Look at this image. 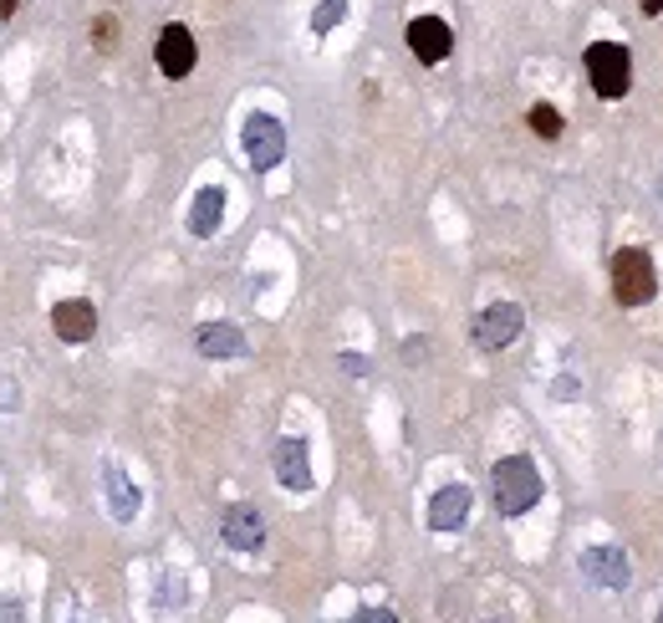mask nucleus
Returning a JSON list of instances; mask_svg holds the SVG:
<instances>
[{"label": "nucleus", "mask_w": 663, "mask_h": 623, "mask_svg": "<svg viewBox=\"0 0 663 623\" xmlns=\"http://www.w3.org/2000/svg\"><path fill=\"white\" fill-rule=\"evenodd\" d=\"M485 623H511V619H485Z\"/></svg>", "instance_id": "b1692460"}, {"label": "nucleus", "mask_w": 663, "mask_h": 623, "mask_svg": "<svg viewBox=\"0 0 663 623\" xmlns=\"http://www.w3.org/2000/svg\"><path fill=\"white\" fill-rule=\"evenodd\" d=\"M51 333L62 337V342H87V337L98 333V312L92 302H62L51 312Z\"/></svg>", "instance_id": "f8f14e48"}, {"label": "nucleus", "mask_w": 663, "mask_h": 623, "mask_svg": "<svg viewBox=\"0 0 663 623\" xmlns=\"http://www.w3.org/2000/svg\"><path fill=\"white\" fill-rule=\"evenodd\" d=\"M0 623H26V613H21L16 603H5V608H0Z\"/></svg>", "instance_id": "412c9836"}, {"label": "nucleus", "mask_w": 663, "mask_h": 623, "mask_svg": "<svg viewBox=\"0 0 663 623\" xmlns=\"http://www.w3.org/2000/svg\"><path fill=\"white\" fill-rule=\"evenodd\" d=\"M409 51H414L424 67H439L449 51H454V32L439 16H414L409 21Z\"/></svg>", "instance_id": "423d86ee"}, {"label": "nucleus", "mask_w": 663, "mask_h": 623, "mask_svg": "<svg viewBox=\"0 0 663 623\" xmlns=\"http://www.w3.org/2000/svg\"><path fill=\"white\" fill-rule=\"evenodd\" d=\"M153 51H159V72L164 77H189L199 62V47H195V36H189V26H164Z\"/></svg>", "instance_id": "0eeeda50"}, {"label": "nucleus", "mask_w": 663, "mask_h": 623, "mask_svg": "<svg viewBox=\"0 0 663 623\" xmlns=\"http://www.w3.org/2000/svg\"><path fill=\"white\" fill-rule=\"evenodd\" d=\"M581 67H587V83H592L597 98H623L633 87V57L617 41H592L587 57H581Z\"/></svg>", "instance_id": "f03ea898"}, {"label": "nucleus", "mask_w": 663, "mask_h": 623, "mask_svg": "<svg viewBox=\"0 0 663 623\" xmlns=\"http://www.w3.org/2000/svg\"><path fill=\"white\" fill-rule=\"evenodd\" d=\"M342 16H348V0H322V5H316V16H312V32H316V36H327Z\"/></svg>", "instance_id": "f3484780"}, {"label": "nucleus", "mask_w": 663, "mask_h": 623, "mask_svg": "<svg viewBox=\"0 0 663 623\" xmlns=\"http://www.w3.org/2000/svg\"><path fill=\"white\" fill-rule=\"evenodd\" d=\"M199 353L204 358H240L246 353V333L235 322H204L199 327Z\"/></svg>", "instance_id": "ddd939ff"}, {"label": "nucleus", "mask_w": 663, "mask_h": 623, "mask_svg": "<svg viewBox=\"0 0 663 623\" xmlns=\"http://www.w3.org/2000/svg\"><path fill=\"white\" fill-rule=\"evenodd\" d=\"M92 36H98V47H113V36H117V21H92Z\"/></svg>", "instance_id": "a211bd4d"}, {"label": "nucleus", "mask_w": 663, "mask_h": 623, "mask_svg": "<svg viewBox=\"0 0 663 623\" xmlns=\"http://www.w3.org/2000/svg\"><path fill=\"white\" fill-rule=\"evenodd\" d=\"M653 291H659L653 256L638 251V246H623V251L613 256V297L623 307H643V302H653Z\"/></svg>", "instance_id": "7ed1b4c3"}, {"label": "nucleus", "mask_w": 663, "mask_h": 623, "mask_svg": "<svg viewBox=\"0 0 663 623\" xmlns=\"http://www.w3.org/2000/svg\"><path fill=\"white\" fill-rule=\"evenodd\" d=\"M220 537H225V547H235V552H255L265 541L261 511H255V506H230L225 522H220Z\"/></svg>", "instance_id": "9d476101"}, {"label": "nucleus", "mask_w": 663, "mask_h": 623, "mask_svg": "<svg viewBox=\"0 0 663 623\" xmlns=\"http://www.w3.org/2000/svg\"><path fill=\"white\" fill-rule=\"evenodd\" d=\"M530 128H536L541 138H556L562 134V113H556L551 102H536V108H530Z\"/></svg>", "instance_id": "dca6fc26"}, {"label": "nucleus", "mask_w": 663, "mask_h": 623, "mask_svg": "<svg viewBox=\"0 0 663 623\" xmlns=\"http://www.w3.org/2000/svg\"><path fill=\"white\" fill-rule=\"evenodd\" d=\"M220 215H225V189H199L195 204H189V230L195 236H215L220 230Z\"/></svg>", "instance_id": "4468645a"}, {"label": "nucleus", "mask_w": 663, "mask_h": 623, "mask_svg": "<svg viewBox=\"0 0 663 623\" xmlns=\"http://www.w3.org/2000/svg\"><path fill=\"white\" fill-rule=\"evenodd\" d=\"M638 5H643V16H659L663 11V0H638Z\"/></svg>", "instance_id": "5701e85b"}, {"label": "nucleus", "mask_w": 663, "mask_h": 623, "mask_svg": "<svg viewBox=\"0 0 663 623\" xmlns=\"http://www.w3.org/2000/svg\"><path fill=\"white\" fill-rule=\"evenodd\" d=\"M521 327H526V312H521L515 302H496V307H485L480 317H475L470 337H475V348L496 353V348H511L515 337H521Z\"/></svg>", "instance_id": "20e7f679"}, {"label": "nucleus", "mask_w": 663, "mask_h": 623, "mask_svg": "<svg viewBox=\"0 0 663 623\" xmlns=\"http://www.w3.org/2000/svg\"><path fill=\"white\" fill-rule=\"evenodd\" d=\"M581 573H587V583H597V588H628V577H633V568H628V557L617 552V547H587L581 552Z\"/></svg>", "instance_id": "6e6552de"}, {"label": "nucleus", "mask_w": 663, "mask_h": 623, "mask_svg": "<svg viewBox=\"0 0 663 623\" xmlns=\"http://www.w3.org/2000/svg\"><path fill=\"white\" fill-rule=\"evenodd\" d=\"M276 481L286 490H312V456H307V439H276Z\"/></svg>", "instance_id": "1a4fd4ad"}, {"label": "nucleus", "mask_w": 663, "mask_h": 623, "mask_svg": "<svg viewBox=\"0 0 663 623\" xmlns=\"http://www.w3.org/2000/svg\"><path fill=\"white\" fill-rule=\"evenodd\" d=\"M352 623H398V613H388V608H363Z\"/></svg>", "instance_id": "6ab92c4d"}, {"label": "nucleus", "mask_w": 663, "mask_h": 623, "mask_svg": "<svg viewBox=\"0 0 663 623\" xmlns=\"http://www.w3.org/2000/svg\"><path fill=\"white\" fill-rule=\"evenodd\" d=\"M16 5H21V0H0V21H11V16H16Z\"/></svg>", "instance_id": "4be33fe9"}, {"label": "nucleus", "mask_w": 663, "mask_h": 623, "mask_svg": "<svg viewBox=\"0 0 663 623\" xmlns=\"http://www.w3.org/2000/svg\"><path fill=\"white\" fill-rule=\"evenodd\" d=\"M102 486H108V506H113V516L117 522H133L138 516V490H133V481L117 465H108L102 471Z\"/></svg>", "instance_id": "2eb2a0df"}, {"label": "nucleus", "mask_w": 663, "mask_h": 623, "mask_svg": "<svg viewBox=\"0 0 663 623\" xmlns=\"http://www.w3.org/2000/svg\"><path fill=\"white\" fill-rule=\"evenodd\" d=\"M246 159L250 169H276L286 159V128L282 119H271V113H255V119L246 123Z\"/></svg>", "instance_id": "39448f33"}, {"label": "nucleus", "mask_w": 663, "mask_h": 623, "mask_svg": "<svg viewBox=\"0 0 663 623\" xmlns=\"http://www.w3.org/2000/svg\"><path fill=\"white\" fill-rule=\"evenodd\" d=\"M659 623H663V613H659Z\"/></svg>", "instance_id": "393cba45"}, {"label": "nucleus", "mask_w": 663, "mask_h": 623, "mask_svg": "<svg viewBox=\"0 0 663 623\" xmlns=\"http://www.w3.org/2000/svg\"><path fill=\"white\" fill-rule=\"evenodd\" d=\"M342 369H348L352 378H363V373H367V358H358V353H342Z\"/></svg>", "instance_id": "aec40b11"}, {"label": "nucleus", "mask_w": 663, "mask_h": 623, "mask_svg": "<svg viewBox=\"0 0 663 623\" xmlns=\"http://www.w3.org/2000/svg\"><path fill=\"white\" fill-rule=\"evenodd\" d=\"M464 522H470V490L464 486L434 490V501H429V526L434 532H460Z\"/></svg>", "instance_id": "9b49d317"}, {"label": "nucleus", "mask_w": 663, "mask_h": 623, "mask_svg": "<svg viewBox=\"0 0 663 623\" xmlns=\"http://www.w3.org/2000/svg\"><path fill=\"white\" fill-rule=\"evenodd\" d=\"M541 501V471L526 456H505L496 465V506L500 516H526Z\"/></svg>", "instance_id": "f257e3e1"}]
</instances>
